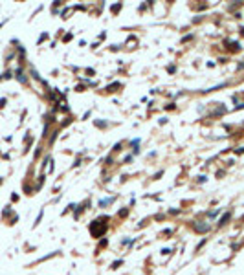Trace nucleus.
I'll list each match as a JSON object with an SVG mask.
<instances>
[{
	"label": "nucleus",
	"mask_w": 244,
	"mask_h": 275,
	"mask_svg": "<svg viewBox=\"0 0 244 275\" xmlns=\"http://www.w3.org/2000/svg\"><path fill=\"white\" fill-rule=\"evenodd\" d=\"M230 216H231V213H226V215H224L222 218H220V222H218V226H224V224H226L228 220H230Z\"/></svg>",
	"instance_id": "obj_1"
},
{
	"label": "nucleus",
	"mask_w": 244,
	"mask_h": 275,
	"mask_svg": "<svg viewBox=\"0 0 244 275\" xmlns=\"http://www.w3.org/2000/svg\"><path fill=\"white\" fill-rule=\"evenodd\" d=\"M196 229H198V231H207V229H209V226H204V224H196Z\"/></svg>",
	"instance_id": "obj_2"
}]
</instances>
